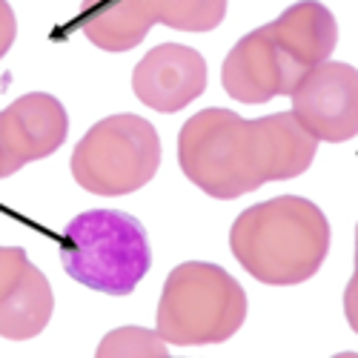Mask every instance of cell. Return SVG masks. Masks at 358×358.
I'll return each mask as SVG.
<instances>
[{
    "mask_svg": "<svg viewBox=\"0 0 358 358\" xmlns=\"http://www.w3.org/2000/svg\"><path fill=\"white\" fill-rule=\"evenodd\" d=\"M55 313L49 278L20 247H0V336L29 341L41 336Z\"/></svg>",
    "mask_w": 358,
    "mask_h": 358,
    "instance_id": "cell-10",
    "label": "cell"
},
{
    "mask_svg": "<svg viewBox=\"0 0 358 358\" xmlns=\"http://www.w3.org/2000/svg\"><path fill=\"white\" fill-rule=\"evenodd\" d=\"M98 358H166V341L158 330H143V327H121L101 338Z\"/></svg>",
    "mask_w": 358,
    "mask_h": 358,
    "instance_id": "cell-14",
    "label": "cell"
},
{
    "mask_svg": "<svg viewBox=\"0 0 358 358\" xmlns=\"http://www.w3.org/2000/svg\"><path fill=\"white\" fill-rule=\"evenodd\" d=\"M155 15L175 32H213L227 17V0H146Z\"/></svg>",
    "mask_w": 358,
    "mask_h": 358,
    "instance_id": "cell-13",
    "label": "cell"
},
{
    "mask_svg": "<svg viewBox=\"0 0 358 358\" xmlns=\"http://www.w3.org/2000/svg\"><path fill=\"white\" fill-rule=\"evenodd\" d=\"M292 115L318 143H347L358 138V66L324 61L307 69L292 92Z\"/></svg>",
    "mask_w": 358,
    "mask_h": 358,
    "instance_id": "cell-6",
    "label": "cell"
},
{
    "mask_svg": "<svg viewBox=\"0 0 358 358\" xmlns=\"http://www.w3.org/2000/svg\"><path fill=\"white\" fill-rule=\"evenodd\" d=\"M69 115L49 92H29L0 109V152L6 178L55 155L66 143Z\"/></svg>",
    "mask_w": 358,
    "mask_h": 358,
    "instance_id": "cell-8",
    "label": "cell"
},
{
    "mask_svg": "<svg viewBox=\"0 0 358 358\" xmlns=\"http://www.w3.org/2000/svg\"><path fill=\"white\" fill-rule=\"evenodd\" d=\"M15 38H17V17L9 6V0H0V61L9 55Z\"/></svg>",
    "mask_w": 358,
    "mask_h": 358,
    "instance_id": "cell-16",
    "label": "cell"
},
{
    "mask_svg": "<svg viewBox=\"0 0 358 358\" xmlns=\"http://www.w3.org/2000/svg\"><path fill=\"white\" fill-rule=\"evenodd\" d=\"M330 238V221L318 203L281 195L255 203L235 218L229 250L255 281L266 287H295L324 266Z\"/></svg>",
    "mask_w": 358,
    "mask_h": 358,
    "instance_id": "cell-2",
    "label": "cell"
},
{
    "mask_svg": "<svg viewBox=\"0 0 358 358\" xmlns=\"http://www.w3.org/2000/svg\"><path fill=\"white\" fill-rule=\"evenodd\" d=\"M344 315L347 324L352 327V333L358 336V224H355V273L344 289Z\"/></svg>",
    "mask_w": 358,
    "mask_h": 358,
    "instance_id": "cell-15",
    "label": "cell"
},
{
    "mask_svg": "<svg viewBox=\"0 0 358 358\" xmlns=\"http://www.w3.org/2000/svg\"><path fill=\"white\" fill-rule=\"evenodd\" d=\"M304 69L278 46L270 26H258L238 41L221 66V86L238 103H266L289 95Z\"/></svg>",
    "mask_w": 358,
    "mask_h": 358,
    "instance_id": "cell-7",
    "label": "cell"
},
{
    "mask_svg": "<svg viewBox=\"0 0 358 358\" xmlns=\"http://www.w3.org/2000/svg\"><path fill=\"white\" fill-rule=\"evenodd\" d=\"M152 26L155 15L146 0H83L80 3V32L89 43L112 55L135 49Z\"/></svg>",
    "mask_w": 358,
    "mask_h": 358,
    "instance_id": "cell-12",
    "label": "cell"
},
{
    "mask_svg": "<svg viewBox=\"0 0 358 358\" xmlns=\"http://www.w3.org/2000/svg\"><path fill=\"white\" fill-rule=\"evenodd\" d=\"M270 26L278 46L301 66L304 72L315 64L330 61V55L338 43V23L333 12L318 0H298L287 6Z\"/></svg>",
    "mask_w": 358,
    "mask_h": 358,
    "instance_id": "cell-11",
    "label": "cell"
},
{
    "mask_svg": "<svg viewBox=\"0 0 358 358\" xmlns=\"http://www.w3.org/2000/svg\"><path fill=\"white\" fill-rule=\"evenodd\" d=\"M0 178H6V172H3V152H0Z\"/></svg>",
    "mask_w": 358,
    "mask_h": 358,
    "instance_id": "cell-17",
    "label": "cell"
},
{
    "mask_svg": "<svg viewBox=\"0 0 358 358\" xmlns=\"http://www.w3.org/2000/svg\"><path fill=\"white\" fill-rule=\"evenodd\" d=\"M318 141L292 112L247 117L229 109L192 115L178 135V164L189 181L218 201H235L270 181L304 175Z\"/></svg>",
    "mask_w": 358,
    "mask_h": 358,
    "instance_id": "cell-1",
    "label": "cell"
},
{
    "mask_svg": "<svg viewBox=\"0 0 358 358\" xmlns=\"http://www.w3.org/2000/svg\"><path fill=\"white\" fill-rule=\"evenodd\" d=\"M210 69L203 55L184 43H161L132 72L135 98L155 112H181L203 95Z\"/></svg>",
    "mask_w": 358,
    "mask_h": 358,
    "instance_id": "cell-9",
    "label": "cell"
},
{
    "mask_svg": "<svg viewBox=\"0 0 358 358\" xmlns=\"http://www.w3.org/2000/svg\"><path fill=\"white\" fill-rule=\"evenodd\" d=\"M164 158L155 127L141 115H109L89 129L72 152V178L80 189L117 198L143 189Z\"/></svg>",
    "mask_w": 358,
    "mask_h": 358,
    "instance_id": "cell-5",
    "label": "cell"
},
{
    "mask_svg": "<svg viewBox=\"0 0 358 358\" xmlns=\"http://www.w3.org/2000/svg\"><path fill=\"white\" fill-rule=\"evenodd\" d=\"M247 321V292L224 266L184 261L166 275L155 330L175 347L229 341Z\"/></svg>",
    "mask_w": 358,
    "mask_h": 358,
    "instance_id": "cell-3",
    "label": "cell"
},
{
    "mask_svg": "<svg viewBox=\"0 0 358 358\" xmlns=\"http://www.w3.org/2000/svg\"><path fill=\"white\" fill-rule=\"evenodd\" d=\"M61 264L89 289L129 295L152 266V250L138 218L117 210H89L69 221Z\"/></svg>",
    "mask_w": 358,
    "mask_h": 358,
    "instance_id": "cell-4",
    "label": "cell"
}]
</instances>
